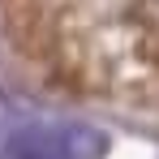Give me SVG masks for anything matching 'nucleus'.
I'll return each instance as SVG.
<instances>
[{"label":"nucleus","instance_id":"f257e3e1","mask_svg":"<svg viewBox=\"0 0 159 159\" xmlns=\"http://www.w3.org/2000/svg\"><path fill=\"white\" fill-rule=\"evenodd\" d=\"M9 159H65V146H60V138L56 133H17L13 138V146H9Z\"/></svg>","mask_w":159,"mask_h":159}]
</instances>
